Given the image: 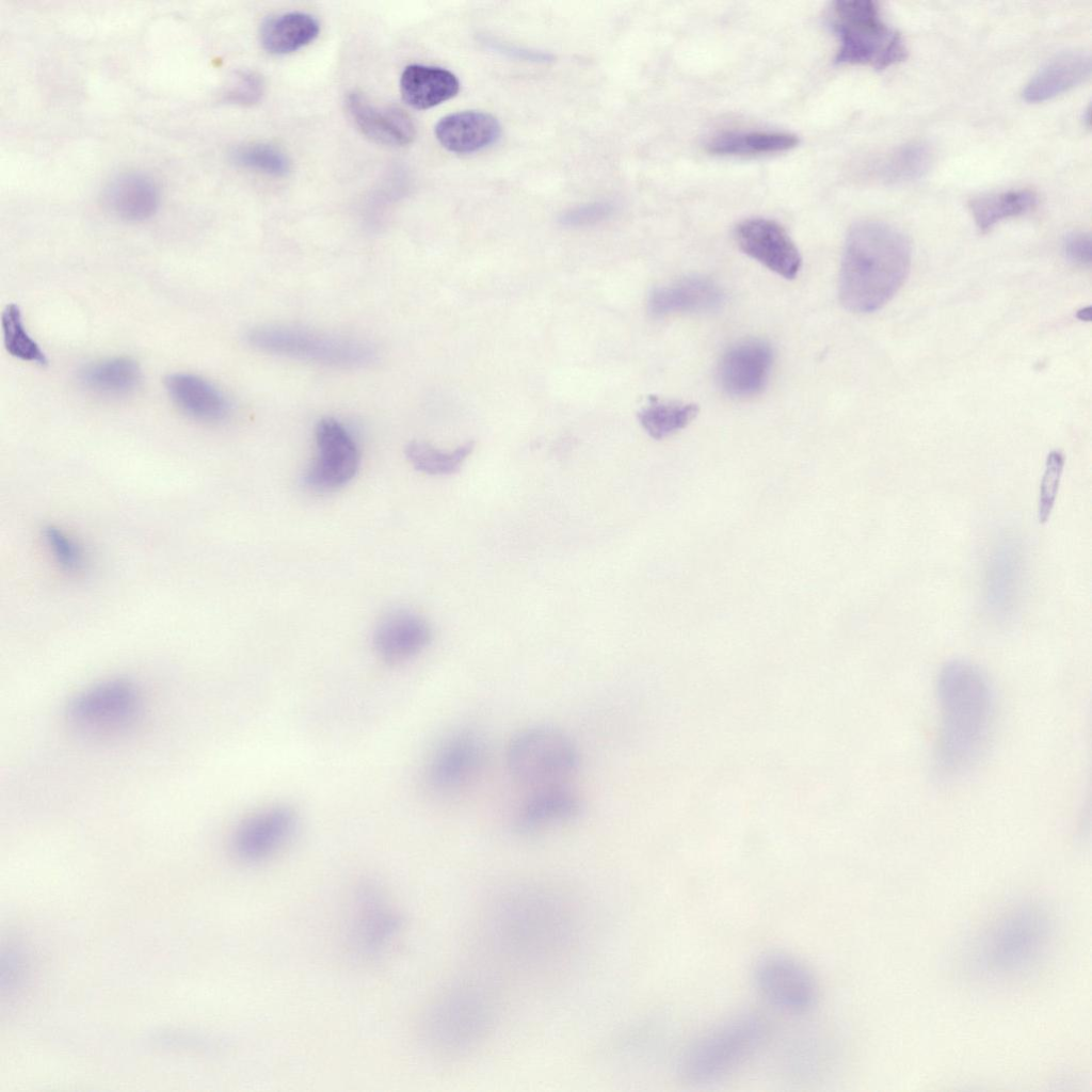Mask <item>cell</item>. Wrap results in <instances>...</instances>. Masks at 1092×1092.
I'll use <instances>...</instances> for the list:
<instances>
[{
    "instance_id": "obj_1",
    "label": "cell",
    "mask_w": 1092,
    "mask_h": 1092,
    "mask_svg": "<svg viewBox=\"0 0 1092 1092\" xmlns=\"http://www.w3.org/2000/svg\"><path fill=\"white\" fill-rule=\"evenodd\" d=\"M941 728L934 755L940 782L959 781L984 756L992 736L995 700L985 673L966 660L946 663L937 680Z\"/></svg>"
},
{
    "instance_id": "obj_2",
    "label": "cell",
    "mask_w": 1092,
    "mask_h": 1092,
    "mask_svg": "<svg viewBox=\"0 0 1092 1092\" xmlns=\"http://www.w3.org/2000/svg\"><path fill=\"white\" fill-rule=\"evenodd\" d=\"M911 244L895 227L878 221L855 223L849 230L839 273V299L850 311L873 312L904 284Z\"/></svg>"
},
{
    "instance_id": "obj_3",
    "label": "cell",
    "mask_w": 1092,
    "mask_h": 1092,
    "mask_svg": "<svg viewBox=\"0 0 1092 1092\" xmlns=\"http://www.w3.org/2000/svg\"><path fill=\"white\" fill-rule=\"evenodd\" d=\"M766 1019L755 1012H743L723 1021L700 1038L682 1054L678 1069L689 1083L714 1081L739 1066L764 1043Z\"/></svg>"
},
{
    "instance_id": "obj_4",
    "label": "cell",
    "mask_w": 1092,
    "mask_h": 1092,
    "mask_svg": "<svg viewBox=\"0 0 1092 1092\" xmlns=\"http://www.w3.org/2000/svg\"><path fill=\"white\" fill-rule=\"evenodd\" d=\"M495 1010L478 986L461 984L445 991L429 1008L423 1030L435 1051L457 1056L475 1048L489 1032Z\"/></svg>"
},
{
    "instance_id": "obj_5",
    "label": "cell",
    "mask_w": 1092,
    "mask_h": 1092,
    "mask_svg": "<svg viewBox=\"0 0 1092 1092\" xmlns=\"http://www.w3.org/2000/svg\"><path fill=\"white\" fill-rule=\"evenodd\" d=\"M832 16L839 41L837 63L884 69L905 59L906 48L901 34L886 25L874 1H836Z\"/></svg>"
},
{
    "instance_id": "obj_6",
    "label": "cell",
    "mask_w": 1092,
    "mask_h": 1092,
    "mask_svg": "<svg viewBox=\"0 0 1092 1092\" xmlns=\"http://www.w3.org/2000/svg\"><path fill=\"white\" fill-rule=\"evenodd\" d=\"M507 755L513 778L530 791L565 786L579 761L573 741L546 726L520 732L512 739Z\"/></svg>"
},
{
    "instance_id": "obj_7",
    "label": "cell",
    "mask_w": 1092,
    "mask_h": 1092,
    "mask_svg": "<svg viewBox=\"0 0 1092 1092\" xmlns=\"http://www.w3.org/2000/svg\"><path fill=\"white\" fill-rule=\"evenodd\" d=\"M246 338L260 351L328 366H364L375 356L373 348L363 341L296 326L261 325Z\"/></svg>"
},
{
    "instance_id": "obj_8",
    "label": "cell",
    "mask_w": 1092,
    "mask_h": 1092,
    "mask_svg": "<svg viewBox=\"0 0 1092 1092\" xmlns=\"http://www.w3.org/2000/svg\"><path fill=\"white\" fill-rule=\"evenodd\" d=\"M546 895L525 892L510 895L492 912L489 920L501 947L521 956H537L540 948L550 947V940H561L565 932L562 920L555 918V901Z\"/></svg>"
},
{
    "instance_id": "obj_9",
    "label": "cell",
    "mask_w": 1092,
    "mask_h": 1092,
    "mask_svg": "<svg viewBox=\"0 0 1092 1092\" xmlns=\"http://www.w3.org/2000/svg\"><path fill=\"white\" fill-rule=\"evenodd\" d=\"M142 697L136 686L122 678L95 684L74 696L66 709L68 722L89 735L125 730L139 719Z\"/></svg>"
},
{
    "instance_id": "obj_10",
    "label": "cell",
    "mask_w": 1092,
    "mask_h": 1092,
    "mask_svg": "<svg viewBox=\"0 0 1092 1092\" xmlns=\"http://www.w3.org/2000/svg\"><path fill=\"white\" fill-rule=\"evenodd\" d=\"M753 980L760 994L773 1006L791 1013H804L818 998V985L812 971L798 959L769 952L758 958Z\"/></svg>"
},
{
    "instance_id": "obj_11",
    "label": "cell",
    "mask_w": 1092,
    "mask_h": 1092,
    "mask_svg": "<svg viewBox=\"0 0 1092 1092\" xmlns=\"http://www.w3.org/2000/svg\"><path fill=\"white\" fill-rule=\"evenodd\" d=\"M1046 933V921L1038 912L1012 913L986 937L982 952L986 965L995 973L1022 969L1038 957Z\"/></svg>"
},
{
    "instance_id": "obj_12",
    "label": "cell",
    "mask_w": 1092,
    "mask_h": 1092,
    "mask_svg": "<svg viewBox=\"0 0 1092 1092\" xmlns=\"http://www.w3.org/2000/svg\"><path fill=\"white\" fill-rule=\"evenodd\" d=\"M485 755V745L475 733L456 732L433 751L424 769L425 783L439 793L463 789L477 780Z\"/></svg>"
},
{
    "instance_id": "obj_13",
    "label": "cell",
    "mask_w": 1092,
    "mask_h": 1092,
    "mask_svg": "<svg viewBox=\"0 0 1092 1092\" xmlns=\"http://www.w3.org/2000/svg\"><path fill=\"white\" fill-rule=\"evenodd\" d=\"M299 824L296 810L287 804L261 808L244 818L231 836V850L245 863H259L292 838Z\"/></svg>"
},
{
    "instance_id": "obj_14",
    "label": "cell",
    "mask_w": 1092,
    "mask_h": 1092,
    "mask_svg": "<svg viewBox=\"0 0 1092 1092\" xmlns=\"http://www.w3.org/2000/svg\"><path fill=\"white\" fill-rule=\"evenodd\" d=\"M318 454L305 476L317 491H334L346 485L359 466L357 445L347 429L333 418L320 420L316 428Z\"/></svg>"
},
{
    "instance_id": "obj_15",
    "label": "cell",
    "mask_w": 1092,
    "mask_h": 1092,
    "mask_svg": "<svg viewBox=\"0 0 1092 1092\" xmlns=\"http://www.w3.org/2000/svg\"><path fill=\"white\" fill-rule=\"evenodd\" d=\"M1025 581V556L1013 537L1002 539L991 549L984 569V601L997 620L1012 616L1021 603Z\"/></svg>"
},
{
    "instance_id": "obj_16",
    "label": "cell",
    "mask_w": 1092,
    "mask_h": 1092,
    "mask_svg": "<svg viewBox=\"0 0 1092 1092\" xmlns=\"http://www.w3.org/2000/svg\"><path fill=\"white\" fill-rule=\"evenodd\" d=\"M740 250L776 274L792 279L801 268V256L787 231L767 219H748L735 230Z\"/></svg>"
},
{
    "instance_id": "obj_17",
    "label": "cell",
    "mask_w": 1092,
    "mask_h": 1092,
    "mask_svg": "<svg viewBox=\"0 0 1092 1092\" xmlns=\"http://www.w3.org/2000/svg\"><path fill=\"white\" fill-rule=\"evenodd\" d=\"M772 360V350L762 340L748 339L730 347L718 368L722 389L737 398L759 394L769 379Z\"/></svg>"
},
{
    "instance_id": "obj_18",
    "label": "cell",
    "mask_w": 1092,
    "mask_h": 1092,
    "mask_svg": "<svg viewBox=\"0 0 1092 1092\" xmlns=\"http://www.w3.org/2000/svg\"><path fill=\"white\" fill-rule=\"evenodd\" d=\"M346 108L362 133L376 143L405 146L415 139L412 117L398 107H378L363 93L352 91L346 97Z\"/></svg>"
},
{
    "instance_id": "obj_19",
    "label": "cell",
    "mask_w": 1092,
    "mask_h": 1092,
    "mask_svg": "<svg viewBox=\"0 0 1092 1092\" xmlns=\"http://www.w3.org/2000/svg\"><path fill=\"white\" fill-rule=\"evenodd\" d=\"M102 203L114 216L126 222H142L151 218L160 204L157 182L141 172H124L108 181Z\"/></svg>"
},
{
    "instance_id": "obj_20",
    "label": "cell",
    "mask_w": 1092,
    "mask_h": 1092,
    "mask_svg": "<svg viewBox=\"0 0 1092 1092\" xmlns=\"http://www.w3.org/2000/svg\"><path fill=\"white\" fill-rule=\"evenodd\" d=\"M431 638V628L424 619L410 611H396L375 628L373 645L382 659L399 663L420 654Z\"/></svg>"
},
{
    "instance_id": "obj_21",
    "label": "cell",
    "mask_w": 1092,
    "mask_h": 1092,
    "mask_svg": "<svg viewBox=\"0 0 1092 1092\" xmlns=\"http://www.w3.org/2000/svg\"><path fill=\"white\" fill-rule=\"evenodd\" d=\"M439 144L454 154L480 151L498 141L501 126L489 113L461 111L441 117L435 125Z\"/></svg>"
},
{
    "instance_id": "obj_22",
    "label": "cell",
    "mask_w": 1092,
    "mask_h": 1092,
    "mask_svg": "<svg viewBox=\"0 0 1092 1092\" xmlns=\"http://www.w3.org/2000/svg\"><path fill=\"white\" fill-rule=\"evenodd\" d=\"M723 300L721 289L711 279L688 276L654 289L649 294L648 308L657 317L677 312H703L719 308Z\"/></svg>"
},
{
    "instance_id": "obj_23",
    "label": "cell",
    "mask_w": 1092,
    "mask_h": 1092,
    "mask_svg": "<svg viewBox=\"0 0 1092 1092\" xmlns=\"http://www.w3.org/2000/svg\"><path fill=\"white\" fill-rule=\"evenodd\" d=\"M581 813L579 797L566 785L530 791L520 806L515 828L525 834L564 823Z\"/></svg>"
},
{
    "instance_id": "obj_24",
    "label": "cell",
    "mask_w": 1092,
    "mask_h": 1092,
    "mask_svg": "<svg viewBox=\"0 0 1092 1092\" xmlns=\"http://www.w3.org/2000/svg\"><path fill=\"white\" fill-rule=\"evenodd\" d=\"M164 386L172 402L192 419L213 422L228 413L225 396L209 381L186 372L167 375Z\"/></svg>"
},
{
    "instance_id": "obj_25",
    "label": "cell",
    "mask_w": 1092,
    "mask_h": 1092,
    "mask_svg": "<svg viewBox=\"0 0 1092 1092\" xmlns=\"http://www.w3.org/2000/svg\"><path fill=\"white\" fill-rule=\"evenodd\" d=\"M380 896L371 888L358 895L351 932L355 948L365 956L379 953L399 929L397 915Z\"/></svg>"
},
{
    "instance_id": "obj_26",
    "label": "cell",
    "mask_w": 1092,
    "mask_h": 1092,
    "mask_svg": "<svg viewBox=\"0 0 1092 1092\" xmlns=\"http://www.w3.org/2000/svg\"><path fill=\"white\" fill-rule=\"evenodd\" d=\"M1091 57L1082 50L1062 52L1043 65L1027 82L1023 97L1029 102L1050 99L1090 76Z\"/></svg>"
},
{
    "instance_id": "obj_27",
    "label": "cell",
    "mask_w": 1092,
    "mask_h": 1092,
    "mask_svg": "<svg viewBox=\"0 0 1092 1092\" xmlns=\"http://www.w3.org/2000/svg\"><path fill=\"white\" fill-rule=\"evenodd\" d=\"M460 91V81L450 70L431 65L411 64L400 77L403 101L417 110L436 107Z\"/></svg>"
},
{
    "instance_id": "obj_28",
    "label": "cell",
    "mask_w": 1092,
    "mask_h": 1092,
    "mask_svg": "<svg viewBox=\"0 0 1092 1092\" xmlns=\"http://www.w3.org/2000/svg\"><path fill=\"white\" fill-rule=\"evenodd\" d=\"M320 25L305 12H288L268 18L260 28L262 48L275 55L295 52L319 35Z\"/></svg>"
},
{
    "instance_id": "obj_29",
    "label": "cell",
    "mask_w": 1092,
    "mask_h": 1092,
    "mask_svg": "<svg viewBox=\"0 0 1092 1092\" xmlns=\"http://www.w3.org/2000/svg\"><path fill=\"white\" fill-rule=\"evenodd\" d=\"M83 388L99 396H127L139 387L142 370L132 358L110 357L85 365L79 371Z\"/></svg>"
},
{
    "instance_id": "obj_30",
    "label": "cell",
    "mask_w": 1092,
    "mask_h": 1092,
    "mask_svg": "<svg viewBox=\"0 0 1092 1092\" xmlns=\"http://www.w3.org/2000/svg\"><path fill=\"white\" fill-rule=\"evenodd\" d=\"M798 143L799 139L787 132H726L713 138L707 148L714 155L753 156L786 151Z\"/></svg>"
},
{
    "instance_id": "obj_31",
    "label": "cell",
    "mask_w": 1092,
    "mask_h": 1092,
    "mask_svg": "<svg viewBox=\"0 0 1092 1092\" xmlns=\"http://www.w3.org/2000/svg\"><path fill=\"white\" fill-rule=\"evenodd\" d=\"M1038 203L1037 194L1027 189L982 195L970 200L969 208L977 227L987 231L997 223L1030 211Z\"/></svg>"
},
{
    "instance_id": "obj_32",
    "label": "cell",
    "mask_w": 1092,
    "mask_h": 1092,
    "mask_svg": "<svg viewBox=\"0 0 1092 1092\" xmlns=\"http://www.w3.org/2000/svg\"><path fill=\"white\" fill-rule=\"evenodd\" d=\"M697 411V406L693 403L660 401L657 398H651V402L639 412L638 418L651 437L662 439L689 424L696 416Z\"/></svg>"
},
{
    "instance_id": "obj_33",
    "label": "cell",
    "mask_w": 1092,
    "mask_h": 1092,
    "mask_svg": "<svg viewBox=\"0 0 1092 1092\" xmlns=\"http://www.w3.org/2000/svg\"><path fill=\"white\" fill-rule=\"evenodd\" d=\"M932 163L930 147L921 142L899 146L880 163L879 175L892 183L911 181L922 177Z\"/></svg>"
},
{
    "instance_id": "obj_34",
    "label": "cell",
    "mask_w": 1092,
    "mask_h": 1092,
    "mask_svg": "<svg viewBox=\"0 0 1092 1092\" xmlns=\"http://www.w3.org/2000/svg\"><path fill=\"white\" fill-rule=\"evenodd\" d=\"M473 450V443L467 441L452 451H443L428 443L413 440L405 448V455L413 467L432 476H449L457 472Z\"/></svg>"
},
{
    "instance_id": "obj_35",
    "label": "cell",
    "mask_w": 1092,
    "mask_h": 1092,
    "mask_svg": "<svg viewBox=\"0 0 1092 1092\" xmlns=\"http://www.w3.org/2000/svg\"><path fill=\"white\" fill-rule=\"evenodd\" d=\"M3 344L15 358L38 366L47 364V357L39 344L28 333L21 311L16 304H9L1 316Z\"/></svg>"
},
{
    "instance_id": "obj_36",
    "label": "cell",
    "mask_w": 1092,
    "mask_h": 1092,
    "mask_svg": "<svg viewBox=\"0 0 1092 1092\" xmlns=\"http://www.w3.org/2000/svg\"><path fill=\"white\" fill-rule=\"evenodd\" d=\"M240 166L272 177H284L290 172V160L278 147L267 143H247L231 152Z\"/></svg>"
},
{
    "instance_id": "obj_37",
    "label": "cell",
    "mask_w": 1092,
    "mask_h": 1092,
    "mask_svg": "<svg viewBox=\"0 0 1092 1092\" xmlns=\"http://www.w3.org/2000/svg\"><path fill=\"white\" fill-rule=\"evenodd\" d=\"M43 534L49 552L63 571L77 573L84 567L85 555L78 541L54 526L46 527Z\"/></svg>"
},
{
    "instance_id": "obj_38",
    "label": "cell",
    "mask_w": 1092,
    "mask_h": 1092,
    "mask_svg": "<svg viewBox=\"0 0 1092 1092\" xmlns=\"http://www.w3.org/2000/svg\"><path fill=\"white\" fill-rule=\"evenodd\" d=\"M1064 456L1060 451H1051L1046 459L1045 470L1040 484L1038 517L1045 523L1050 516L1063 472Z\"/></svg>"
},
{
    "instance_id": "obj_39",
    "label": "cell",
    "mask_w": 1092,
    "mask_h": 1092,
    "mask_svg": "<svg viewBox=\"0 0 1092 1092\" xmlns=\"http://www.w3.org/2000/svg\"><path fill=\"white\" fill-rule=\"evenodd\" d=\"M263 91L262 77L257 73L243 70L235 75L224 91L223 100L238 106H253L261 99Z\"/></svg>"
},
{
    "instance_id": "obj_40",
    "label": "cell",
    "mask_w": 1092,
    "mask_h": 1092,
    "mask_svg": "<svg viewBox=\"0 0 1092 1092\" xmlns=\"http://www.w3.org/2000/svg\"><path fill=\"white\" fill-rule=\"evenodd\" d=\"M607 203H593L573 208L561 216V223L569 227L588 226L606 220L612 213Z\"/></svg>"
},
{
    "instance_id": "obj_41",
    "label": "cell",
    "mask_w": 1092,
    "mask_h": 1092,
    "mask_svg": "<svg viewBox=\"0 0 1092 1092\" xmlns=\"http://www.w3.org/2000/svg\"><path fill=\"white\" fill-rule=\"evenodd\" d=\"M1064 253L1067 259L1079 266L1091 262V237L1083 231L1069 234L1064 240Z\"/></svg>"
}]
</instances>
